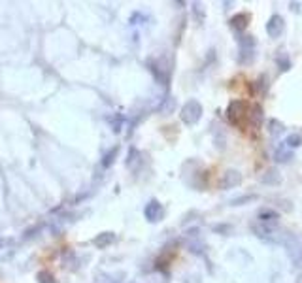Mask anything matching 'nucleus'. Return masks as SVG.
I'll return each instance as SVG.
<instances>
[{
    "instance_id": "f257e3e1",
    "label": "nucleus",
    "mask_w": 302,
    "mask_h": 283,
    "mask_svg": "<svg viewBox=\"0 0 302 283\" xmlns=\"http://www.w3.org/2000/svg\"><path fill=\"white\" fill-rule=\"evenodd\" d=\"M253 228V232H255L257 238H261L264 242H268V244H285L293 238V234H289V232H283V230H279L278 227H266V225H261V223H253L251 225Z\"/></svg>"
},
{
    "instance_id": "f03ea898",
    "label": "nucleus",
    "mask_w": 302,
    "mask_h": 283,
    "mask_svg": "<svg viewBox=\"0 0 302 283\" xmlns=\"http://www.w3.org/2000/svg\"><path fill=\"white\" fill-rule=\"evenodd\" d=\"M240 57L238 61L242 64H251L255 59V38L253 36H242L240 38Z\"/></svg>"
},
{
    "instance_id": "7ed1b4c3",
    "label": "nucleus",
    "mask_w": 302,
    "mask_h": 283,
    "mask_svg": "<svg viewBox=\"0 0 302 283\" xmlns=\"http://www.w3.org/2000/svg\"><path fill=\"white\" fill-rule=\"evenodd\" d=\"M181 121L187 123V125H194L198 119L202 117V106L198 100H189V102L181 108Z\"/></svg>"
},
{
    "instance_id": "20e7f679",
    "label": "nucleus",
    "mask_w": 302,
    "mask_h": 283,
    "mask_svg": "<svg viewBox=\"0 0 302 283\" xmlns=\"http://www.w3.org/2000/svg\"><path fill=\"white\" fill-rule=\"evenodd\" d=\"M244 115H246V102H242V100H233V102L229 104L227 117H229V121H231L233 125H238Z\"/></svg>"
},
{
    "instance_id": "39448f33",
    "label": "nucleus",
    "mask_w": 302,
    "mask_h": 283,
    "mask_svg": "<svg viewBox=\"0 0 302 283\" xmlns=\"http://www.w3.org/2000/svg\"><path fill=\"white\" fill-rule=\"evenodd\" d=\"M283 29H285V21L281 16H272L266 23V34L270 38H279L283 34Z\"/></svg>"
},
{
    "instance_id": "423d86ee",
    "label": "nucleus",
    "mask_w": 302,
    "mask_h": 283,
    "mask_svg": "<svg viewBox=\"0 0 302 283\" xmlns=\"http://www.w3.org/2000/svg\"><path fill=\"white\" fill-rule=\"evenodd\" d=\"M287 249H289V255L296 266L302 264V240H298L296 236H293L289 242H287Z\"/></svg>"
},
{
    "instance_id": "0eeeda50",
    "label": "nucleus",
    "mask_w": 302,
    "mask_h": 283,
    "mask_svg": "<svg viewBox=\"0 0 302 283\" xmlns=\"http://www.w3.org/2000/svg\"><path fill=\"white\" fill-rule=\"evenodd\" d=\"M240 181H242L240 172L229 170V172H225V176L221 178V189H233V187H236Z\"/></svg>"
},
{
    "instance_id": "6e6552de",
    "label": "nucleus",
    "mask_w": 302,
    "mask_h": 283,
    "mask_svg": "<svg viewBox=\"0 0 302 283\" xmlns=\"http://www.w3.org/2000/svg\"><path fill=\"white\" fill-rule=\"evenodd\" d=\"M278 221H279V215L276 212H272V210H263V212L259 213V223H261V225L278 227Z\"/></svg>"
},
{
    "instance_id": "1a4fd4ad",
    "label": "nucleus",
    "mask_w": 302,
    "mask_h": 283,
    "mask_svg": "<svg viewBox=\"0 0 302 283\" xmlns=\"http://www.w3.org/2000/svg\"><path fill=\"white\" fill-rule=\"evenodd\" d=\"M248 23H249V16L248 14H238V16H234L231 19V27H233L236 32H244L248 29Z\"/></svg>"
},
{
    "instance_id": "9d476101",
    "label": "nucleus",
    "mask_w": 302,
    "mask_h": 283,
    "mask_svg": "<svg viewBox=\"0 0 302 283\" xmlns=\"http://www.w3.org/2000/svg\"><path fill=\"white\" fill-rule=\"evenodd\" d=\"M161 215H163V208H161V204L159 202H149L146 208V217L149 221H159L161 219Z\"/></svg>"
},
{
    "instance_id": "9b49d317",
    "label": "nucleus",
    "mask_w": 302,
    "mask_h": 283,
    "mask_svg": "<svg viewBox=\"0 0 302 283\" xmlns=\"http://www.w3.org/2000/svg\"><path fill=\"white\" fill-rule=\"evenodd\" d=\"M293 159V151L287 148L285 144H281L278 150H276V155H274V161L276 163H289Z\"/></svg>"
},
{
    "instance_id": "f8f14e48",
    "label": "nucleus",
    "mask_w": 302,
    "mask_h": 283,
    "mask_svg": "<svg viewBox=\"0 0 302 283\" xmlns=\"http://www.w3.org/2000/svg\"><path fill=\"white\" fill-rule=\"evenodd\" d=\"M263 181L266 185H278L279 181H281V174H279L276 168H270V170H266V174L263 176Z\"/></svg>"
},
{
    "instance_id": "ddd939ff",
    "label": "nucleus",
    "mask_w": 302,
    "mask_h": 283,
    "mask_svg": "<svg viewBox=\"0 0 302 283\" xmlns=\"http://www.w3.org/2000/svg\"><path fill=\"white\" fill-rule=\"evenodd\" d=\"M283 130H285V125L279 119H270L268 121V132L272 136H279V134H283Z\"/></svg>"
},
{
    "instance_id": "4468645a",
    "label": "nucleus",
    "mask_w": 302,
    "mask_h": 283,
    "mask_svg": "<svg viewBox=\"0 0 302 283\" xmlns=\"http://www.w3.org/2000/svg\"><path fill=\"white\" fill-rule=\"evenodd\" d=\"M276 63H278L279 70H281V72H287L289 68H291V61H289L287 53H283V51H279V53H278V57H276Z\"/></svg>"
},
{
    "instance_id": "2eb2a0df",
    "label": "nucleus",
    "mask_w": 302,
    "mask_h": 283,
    "mask_svg": "<svg viewBox=\"0 0 302 283\" xmlns=\"http://www.w3.org/2000/svg\"><path fill=\"white\" fill-rule=\"evenodd\" d=\"M283 144H285L287 148H298L302 144V134H289Z\"/></svg>"
},
{
    "instance_id": "dca6fc26",
    "label": "nucleus",
    "mask_w": 302,
    "mask_h": 283,
    "mask_svg": "<svg viewBox=\"0 0 302 283\" xmlns=\"http://www.w3.org/2000/svg\"><path fill=\"white\" fill-rule=\"evenodd\" d=\"M251 119H253V125L259 126L261 119H263V110H261V106H255V108H253V115H251Z\"/></svg>"
},
{
    "instance_id": "f3484780",
    "label": "nucleus",
    "mask_w": 302,
    "mask_h": 283,
    "mask_svg": "<svg viewBox=\"0 0 302 283\" xmlns=\"http://www.w3.org/2000/svg\"><path fill=\"white\" fill-rule=\"evenodd\" d=\"M255 198H257V197H253V195H249V197H244V198H234L231 204H233V206H240V204H244V202H249V200H255Z\"/></svg>"
},
{
    "instance_id": "a211bd4d",
    "label": "nucleus",
    "mask_w": 302,
    "mask_h": 283,
    "mask_svg": "<svg viewBox=\"0 0 302 283\" xmlns=\"http://www.w3.org/2000/svg\"><path fill=\"white\" fill-rule=\"evenodd\" d=\"M291 10H293V12H298V4H296V2H291Z\"/></svg>"
}]
</instances>
